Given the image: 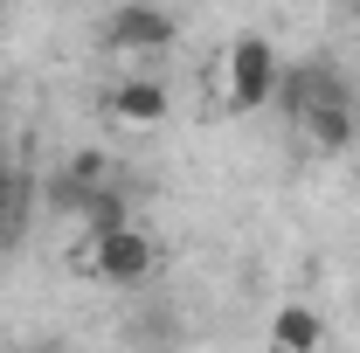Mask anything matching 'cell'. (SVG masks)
Here are the masks:
<instances>
[{"mask_svg":"<svg viewBox=\"0 0 360 353\" xmlns=\"http://www.w3.org/2000/svg\"><path fill=\"white\" fill-rule=\"evenodd\" d=\"M35 208H42L35 174H28V167H14V160H0V257H14V250L28 243Z\"/></svg>","mask_w":360,"mask_h":353,"instance_id":"obj_4","label":"cell"},{"mask_svg":"<svg viewBox=\"0 0 360 353\" xmlns=\"http://www.w3.org/2000/svg\"><path fill=\"white\" fill-rule=\"evenodd\" d=\"M111 111H118V118H146V125H153V118L167 111V90H160V84H118V90H111Z\"/></svg>","mask_w":360,"mask_h":353,"instance_id":"obj_8","label":"cell"},{"mask_svg":"<svg viewBox=\"0 0 360 353\" xmlns=\"http://www.w3.org/2000/svg\"><path fill=\"white\" fill-rule=\"evenodd\" d=\"M28 353H63V347H28Z\"/></svg>","mask_w":360,"mask_h":353,"instance_id":"obj_10","label":"cell"},{"mask_svg":"<svg viewBox=\"0 0 360 353\" xmlns=\"http://www.w3.org/2000/svg\"><path fill=\"white\" fill-rule=\"evenodd\" d=\"M340 7H347V14H360V0H340Z\"/></svg>","mask_w":360,"mask_h":353,"instance_id":"obj_9","label":"cell"},{"mask_svg":"<svg viewBox=\"0 0 360 353\" xmlns=\"http://www.w3.org/2000/svg\"><path fill=\"white\" fill-rule=\"evenodd\" d=\"M277 77H284V63H277V49L264 35H243V42L229 49V97H236V111H257L277 97Z\"/></svg>","mask_w":360,"mask_h":353,"instance_id":"obj_2","label":"cell"},{"mask_svg":"<svg viewBox=\"0 0 360 353\" xmlns=\"http://www.w3.org/2000/svg\"><path fill=\"white\" fill-rule=\"evenodd\" d=\"M0 7H7V0H0Z\"/></svg>","mask_w":360,"mask_h":353,"instance_id":"obj_11","label":"cell"},{"mask_svg":"<svg viewBox=\"0 0 360 353\" xmlns=\"http://www.w3.org/2000/svg\"><path fill=\"white\" fill-rule=\"evenodd\" d=\"M277 104H284V118H291L298 132H312L326 153H347L360 139V97H354V84H347V70L326 63V56L291 63V70L277 77Z\"/></svg>","mask_w":360,"mask_h":353,"instance_id":"obj_1","label":"cell"},{"mask_svg":"<svg viewBox=\"0 0 360 353\" xmlns=\"http://www.w3.org/2000/svg\"><path fill=\"white\" fill-rule=\"evenodd\" d=\"M180 28H174V14L167 7H146V0H125L111 21H104V42L111 49H167Z\"/></svg>","mask_w":360,"mask_h":353,"instance_id":"obj_5","label":"cell"},{"mask_svg":"<svg viewBox=\"0 0 360 353\" xmlns=\"http://www.w3.org/2000/svg\"><path fill=\"white\" fill-rule=\"evenodd\" d=\"M125 340H132L139 353H174L180 347V312H167V305L132 312V319H125Z\"/></svg>","mask_w":360,"mask_h":353,"instance_id":"obj_6","label":"cell"},{"mask_svg":"<svg viewBox=\"0 0 360 353\" xmlns=\"http://www.w3.org/2000/svg\"><path fill=\"white\" fill-rule=\"evenodd\" d=\"M84 264L97 270L104 284H146V277H153V243H146L132 222H125V229H104V236H90Z\"/></svg>","mask_w":360,"mask_h":353,"instance_id":"obj_3","label":"cell"},{"mask_svg":"<svg viewBox=\"0 0 360 353\" xmlns=\"http://www.w3.org/2000/svg\"><path fill=\"white\" fill-rule=\"evenodd\" d=\"M270 340H277L284 353H312V347H319V312H305V305L277 312V326H270Z\"/></svg>","mask_w":360,"mask_h":353,"instance_id":"obj_7","label":"cell"}]
</instances>
